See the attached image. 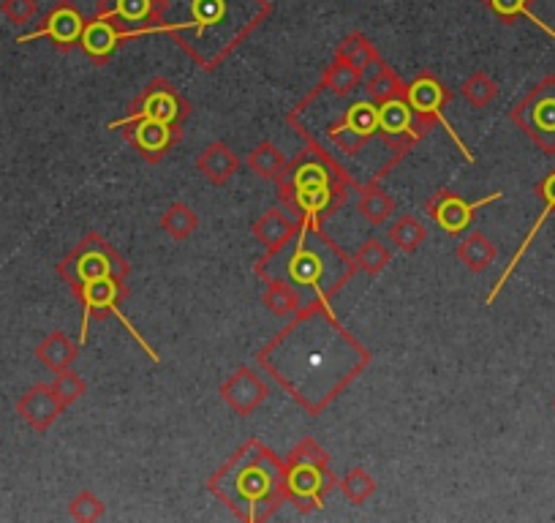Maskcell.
Wrapping results in <instances>:
<instances>
[{"mask_svg":"<svg viewBox=\"0 0 555 523\" xmlns=\"http://www.w3.org/2000/svg\"><path fill=\"white\" fill-rule=\"evenodd\" d=\"M371 362L365 346L344 330L327 301L297 311L270 344L259 366L306 409L319 414L344 393Z\"/></svg>","mask_w":555,"mask_h":523,"instance_id":"6da1fadb","label":"cell"},{"mask_svg":"<svg viewBox=\"0 0 555 523\" xmlns=\"http://www.w3.org/2000/svg\"><path fill=\"white\" fill-rule=\"evenodd\" d=\"M270 14V0H158L151 34L172 36L196 66L212 72Z\"/></svg>","mask_w":555,"mask_h":523,"instance_id":"7a4b0ae2","label":"cell"},{"mask_svg":"<svg viewBox=\"0 0 555 523\" xmlns=\"http://www.w3.org/2000/svg\"><path fill=\"white\" fill-rule=\"evenodd\" d=\"M240 521H267L286 496V463L278 461L261 442L248 439L207 483Z\"/></svg>","mask_w":555,"mask_h":523,"instance_id":"3957f363","label":"cell"},{"mask_svg":"<svg viewBox=\"0 0 555 523\" xmlns=\"http://www.w3.org/2000/svg\"><path fill=\"white\" fill-rule=\"evenodd\" d=\"M354 259L344 254L327 234L319 229L317 243H308V229H297L295 240L281 251H267L256 262V273L264 281H289L295 286H311L317 301H330L354 276Z\"/></svg>","mask_w":555,"mask_h":523,"instance_id":"277c9868","label":"cell"},{"mask_svg":"<svg viewBox=\"0 0 555 523\" xmlns=\"http://www.w3.org/2000/svg\"><path fill=\"white\" fill-rule=\"evenodd\" d=\"M286 496L300 512H313L324 507V496L335 488L330 472V456L317 445V439H302L286 458Z\"/></svg>","mask_w":555,"mask_h":523,"instance_id":"5b68a950","label":"cell"},{"mask_svg":"<svg viewBox=\"0 0 555 523\" xmlns=\"http://www.w3.org/2000/svg\"><path fill=\"white\" fill-rule=\"evenodd\" d=\"M57 276L77 292L82 284L104 276L128 279V262L101 234L90 232L66 259L57 262Z\"/></svg>","mask_w":555,"mask_h":523,"instance_id":"8992f818","label":"cell"},{"mask_svg":"<svg viewBox=\"0 0 555 523\" xmlns=\"http://www.w3.org/2000/svg\"><path fill=\"white\" fill-rule=\"evenodd\" d=\"M512 123L544 153L555 156V74L528 90L509 112Z\"/></svg>","mask_w":555,"mask_h":523,"instance_id":"52a82bcc","label":"cell"},{"mask_svg":"<svg viewBox=\"0 0 555 523\" xmlns=\"http://www.w3.org/2000/svg\"><path fill=\"white\" fill-rule=\"evenodd\" d=\"M185 112H189V106L180 99L178 88L172 82H167V79L158 77L139 93V99L131 104V112L126 117H120V120L109 123V128L117 131V128H126L137 120H158L180 128Z\"/></svg>","mask_w":555,"mask_h":523,"instance_id":"ba28073f","label":"cell"},{"mask_svg":"<svg viewBox=\"0 0 555 523\" xmlns=\"http://www.w3.org/2000/svg\"><path fill=\"white\" fill-rule=\"evenodd\" d=\"M405 101H409V106L414 110V115L420 117V120H423L428 128H434V123H441L447 135H450V140L457 145V151L463 153V158H466L468 164H474V153L468 151L466 142L461 140V135L455 131V126H452L444 115V104L450 101V90H447L444 85L434 77V74H420V77H416L414 82L405 88Z\"/></svg>","mask_w":555,"mask_h":523,"instance_id":"9c48e42d","label":"cell"},{"mask_svg":"<svg viewBox=\"0 0 555 523\" xmlns=\"http://www.w3.org/2000/svg\"><path fill=\"white\" fill-rule=\"evenodd\" d=\"M428 131L430 128L409 106L405 93L378 104V135L384 137V142L392 148L398 158H403Z\"/></svg>","mask_w":555,"mask_h":523,"instance_id":"30bf717a","label":"cell"},{"mask_svg":"<svg viewBox=\"0 0 555 523\" xmlns=\"http://www.w3.org/2000/svg\"><path fill=\"white\" fill-rule=\"evenodd\" d=\"M85 25H88V20L82 17V12L74 7L72 0H57L55 7H52V12L44 17V23H41L34 34L20 36L17 44L50 39L57 50L68 52L74 50V47H79V39H82L85 34Z\"/></svg>","mask_w":555,"mask_h":523,"instance_id":"8fae6325","label":"cell"},{"mask_svg":"<svg viewBox=\"0 0 555 523\" xmlns=\"http://www.w3.org/2000/svg\"><path fill=\"white\" fill-rule=\"evenodd\" d=\"M501 196L504 194H501V191H495V194L482 196V200H477V202H466L463 196L450 194V191H439V194H436L434 200L425 205V211H428V216L434 218V221L439 224L447 234H461L463 229H468V224L474 221V213H477L479 207L490 205V202L501 200Z\"/></svg>","mask_w":555,"mask_h":523,"instance_id":"7c38bea8","label":"cell"},{"mask_svg":"<svg viewBox=\"0 0 555 523\" xmlns=\"http://www.w3.org/2000/svg\"><path fill=\"white\" fill-rule=\"evenodd\" d=\"M156 14L158 0H99V9H95V17L112 20L120 28L131 30L133 39L151 36Z\"/></svg>","mask_w":555,"mask_h":523,"instance_id":"4fadbf2b","label":"cell"},{"mask_svg":"<svg viewBox=\"0 0 555 523\" xmlns=\"http://www.w3.org/2000/svg\"><path fill=\"white\" fill-rule=\"evenodd\" d=\"M218 393H221L223 404H227L234 414L248 418L250 412H256V409L264 404L267 384L261 382V377L254 368H237V371L221 384Z\"/></svg>","mask_w":555,"mask_h":523,"instance_id":"5bb4252c","label":"cell"},{"mask_svg":"<svg viewBox=\"0 0 555 523\" xmlns=\"http://www.w3.org/2000/svg\"><path fill=\"white\" fill-rule=\"evenodd\" d=\"M63 401L55 396L52 384H34L30 390H25L17 401V414L36 431V434H44L50 431V425L55 423L63 414Z\"/></svg>","mask_w":555,"mask_h":523,"instance_id":"9a60e30c","label":"cell"},{"mask_svg":"<svg viewBox=\"0 0 555 523\" xmlns=\"http://www.w3.org/2000/svg\"><path fill=\"white\" fill-rule=\"evenodd\" d=\"M131 145L137 148L145 162L158 164L180 140V128L178 126H169V123H158V120H137L131 123Z\"/></svg>","mask_w":555,"mask_h":523,"instance_id":"2e32d148","label":"cell"},{"mask_svg":"<svg viewBox=\"0 0 555 523\" xmlns=\"http://www.w3.org/2000/svg\"><path fill=\"white\" fill-rule=\"evenodd\" d=\"M128 39H133L131 30L120 28V25L112 23V20L95 17L85 25V34L82 39H79V47H82V52L90 58V61L101 66V63H109V58L115 55L117 47Z\"/></svg>","mask_w":555,"mask_h":523,"instance_id":"e0dca14e","label":"cell"},{"mask_svg":"<svg viewBox=\"0 0 555 523\" xmlns=\"http://www.w3.org/2000/svg\"><path fill=\"white\" fill-rule=\"evenodd\" d=\"M537 194L542 196V202H544L542 213H539V218H537V221H533V227L528 229V234H526V238H522L520 248H517L515 254H512L509 265H506V270H504V273H501V279L495 281L493 292H490V295H488V306H493L495 297L501 295V290H504V286H506V281L512 279V273H515V270H517V265H520V259H522V256H526V251L531 248V243H533V238H537V234H539V229H542L544 221H547V218L555 213V169L547 175V178L542 180V183L537 186Z\"/></svg>","mask_w":555,"mask_h":523,"instance_id":"ac0fdd59","label":"cell"},{"mask_svg":"<svg viewBox=\"0 0 555 523\" xmlns=\"http://www.w3.org/2000/svg\"><path fill=\"white\" fill-rule=\"evenodd\" d=\"M297 229H300V224L295 218H289L284 211H278V207H270V211H264L256 218L254 238L272 254V251L286 248L295 240Z\"/></svg>","mask_w":555,"mask_h":523,"instance_id":"d6986e66","label":"cell"},{"mask_svg":"<svg viewBox=\"0 0 555 523\" xmlns=\"http://www.w3.org/2000/svg\"><path fill=\"white\" fill-rule=\"evenodd\" d=\"M237 156H234V151H229L223 142H212V145H207L205 151L199 153V158H196V169H199L207 178V183L212 186H227L229 180L234 178V173H237Z\"/></svg>","mask_w":555,"mask_h":523,"instance_id":"ffe728a7","label":"cell"},{"mask_svg":"<svg viewBox=\"0 0 555 523\" xmlns=\"http://www.w3.org/2000/svg\"><path fill=\"white\" fill-rule=\"evenodd\" d=\"M77 355H79V344H74V341L68 339V335H63L61 330L50 333L39 346H36V357H39L41 366L50 368L52 373L72 368V362L77 360Z\"/></svg>","mask_w":555,"mask_h":523,"instance_id":"44dd1931","label":"cell"},{"mask_svg":"<svg viewBox=\"0 0 555 523\" xmlns=\"http://www.w3.org/2000/svg\"><path fill=\"white\" fill-rule=\"evenodd\" d=\"M362 82H365L367 95H371L376 104H384V101L398 99V95L405 93V85L400 82L398 74H395L392 68L382 61V58H378L371 68H365V72H362Z\"/></svg>","mask_w":555,"mask_h":523,"instance_id":"7402d4cb","label":"cell"},{"mask_svg":"<svg viewBox=\"0 0 555 523\" xmlns=\"http://www.w3.org/2000/svg\"><path fill=\"white\" fill-rule=\"evenodd\" d=\"M457 259L466 265L472 273H485L495 262V243L485 232H472L457 245Z\"/></svg>","mask_w":555,"mask_h":523,"instance_id":"603a6c76","label":"cell"},{"mask_svg":"<svg viewBox=\"0 0 555 523\" xmlns=\"http://www.w3.org/2000/svg\"><path fill=\"white\" fill-rule=\"evenodd\" d=\"M286 167H289V158L272 142H261L248 153V169L261 180H278L286 173Z\"/></svg>","mask_w":555,"mask_h":523,"instance_id":"cb8c5ba5","label":"cell"},{"mask_svg":"<svg viewBox=\"0 0 555 523\" xmlns=\"http://www.w3.org/2000/svg\"><path fill=\"white\" fill-rule=\"evenodd\" d=\"M261 303H264L267 311L275 314V317H295L302 308L300 290H297L295 284H289V281H267Z\"/></svg>","mask_w":555,"mask_h":523,"instance_id":"d4e9b609","label":"cell"},{"mask_svg":"<svg viewBox=\"0 0 555 523\" xmlns=\"http://www.w3.org/2000/svg\"><path fill=\"white\" fill-rule=\"evenodd\" d=\"M357 211H360V216L365 218L371 227H382V224L395 213V200L387 191L378 189V183H367L360 189Z\"/></svg>","mask_w":555,"mask_h":523,"instance_id":"484cf974","label":"cell"},{"mask_svg":"<svg viewBox=\"0 0 555 523\" xmlns=\"http://www.w3.org/2000/svg\"><path fill=\"white\" fill-rule=\"evenodd\" d=\"M485 7H488L495 17L504 20V23H515V20L526 17L528 23L537 25L544 36H550V39L555 41V28H550L542 17L533 14V0H485Z\"/></svg>","mask_w":555,"mask_h":523,"instance_id":"4316f807","label":"cell"},{"mask_svg":"<svg viewBox=\"0 0 555 523\" xmlns=\"http://www.w3.org/2000/svg\"><path fill=\"white\" fill-rule=\"evenodd\" d=\"M335 61H344L349 63V66L365 72V68H371L373 63L378 61V52L376 47L371 44V39H365L362 34H349L340 41L338 50H335Z\"/></svg>","mask_w":555,"mask_h":523,"instance_id":"83f0119b","label":"cell"},{"mask_svg":"<svg viewBox=\"0 0 555 523\" xmlns=\"http://www.w3.org/2000/svg\"><path fill=\"white\" fill-rule=\"evenodd\" d=\"M162 227L172 240H185L199 229V216H196L185 202H175V205H169V211L164 213Z\"/></svg>","mask_w":555,"mask_h":523,"instance_id":"f1b7e54d","label":"cell"},{"mask_svg":"<svg viewBox=\"0 0 555 523\" xmlns=\"http://www.w3.org/2000/svg\"><path fill=\"white\" fill-rule=\"evenodd\" d=\"M360 85H362L360 68L349 66V63H344V61H335L322 77V88L330 90V93H335V95H351L357 88H360Z\"/></svg>","mask_w":555,"mask_h":523,"instance_id":"f546056e","label":"cell"},{"mask_svg":"<svg viewBox=\"0 0 555 523\" xmlns=\"http://www.w3.org/2000/svg\"><path fill=\"white\" fill-rule=\"evenodd\" d=\"M389 243L403 251V254H414L425 243V227L414 216H400L389 227Z\"/></svg>","mask_w":555,"mask_h":523,"instance_id":"4dcf8cb0","label":"cell"},{"mask_svg":"<svg viewBox=\"0 0 555 523\" xmlns=\"http://www.w3.org/2000/svg\"><path fill=\"white\" fill-rule=\"evenodd\" d=\"M389 259H392V254H389L387 245H384L382 240L371 238L360 245V251H357L354 256V265L357 270H362V273L378 276L384 268H387Z\"/></svg>","mask_w":555,"mask_h":523,"instance_id":"1f68e13d","label":"cell"},{"mask_svg":"<svg viewBox=\"0 0 555 523\" xmlns=\"http://www.w3.org/2000/svg\"><path fill=\"white\" fill-rule=\"evenodd\" d=\"M461 93L468 104L477 106V110H485V106L493 104L495 95H499V85H495L485 72H474L472 77L463 82Z\"/></svg>","mask_w":555,"mask_h":523,"instance_id":"d6a6232c","label":"cell"},{"mask_svg":"<svg viewBox=\"0 0 555 523\" xmlns=\"http://www.w3.org/2000/svg\"><path fill=\"white\" fill-rule=\"evenodd\" d=\"M340 490H344V496L351 505H365V501L376 494V480H373L362 467H354L346 472Z\"/></svg>","mask_w":555,"mask_h":523,"instance_id":"836d02e7","label":"cell"},{"mask_svg":"<svg viewBox=\"0 0 555 523\" xmlns=\"http://www.w3.org/2000/svg\"><path fill=\"white\" fill-rule=\"evenodd\" d=\"M52 390H55V396L63 401V407H72V404H77L79 398L85 396L88 384H85V379L79 377V373H74L72 368H66V371L55 373V379H52Z\"/></svg>","mask_w":555,"mask_h":523,"instance_id":"e575fe53","label":"cell"},{"mask_svg":"<svg viewBox=\"0 0 555 523\" xmlns=\"http://www.w3.org/2000/svg\"><path fill=\"white\" fill-rule=\"evenodd\" d=\"M68 512H72L74 521H82V523H93V521H101L106 512L104 501L99 499L95 494H90V490H82V494H77L72 499V505H68Z\"/></svg>","mask_w":555,"mask_h":523,"instance_id":"d590c367","label":"cell"},{"mask_svg":"<svg viewBox=\"0 0 555 523\" xmlns=\"http://www.w3.org/2000/svg\"><path fill=\"white\" fill-rule=\"evenodd\" d=\"M0 14L12 25H28L39 14V3L36 0H0Z\"/></svg>","mask_w":555,"mask_h":523,"instance_id":"8d00e7d4","label":"cell"},{"mask_svg":"<svg viewBox=\"0 0 555 523\" xmlns=\"http://www.w3.org/2000/svg\"><path fill=\"white\" fill-rule=\"evenodd\" d=\"M553 409H555V401H553Z\"/></svg>","mask_w":555,"mask_h":523,"instance_id":"74e56055","label":"cell"}]
</instances>
